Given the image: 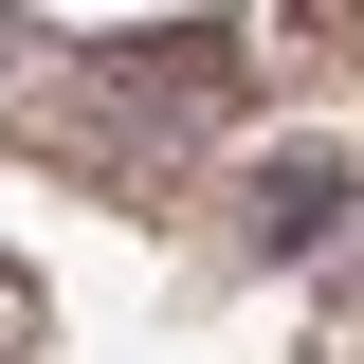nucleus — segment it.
Here are the masks:
<instances>
[]
</instances>
